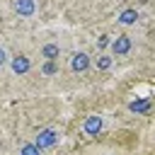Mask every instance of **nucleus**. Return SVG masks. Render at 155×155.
Listing matches in <instances>:
<instances>
[{"label": "nucleus", "mask_w": 155, "mask_h": 155, "mask_svg": "<svg viewBox=\"0 0 155 155\" xmlns=\"http://www.w3.org/2000/svg\"><path fill=\"white\" fill-rule=\"evenodd\" d=\"M138 19H140V15H138L136 7H126V10H121L119 17H116V22H119L121 27H133Z\"/></svg>", "instance_id": "nucleus-7"}, {"label": "nucleus", "mask_w": 155, "mask_h": 155, "mask_svg": "<svg viewBox=\"0 0 155 155\" xmlns=\"http://www.w3.org/2000/svg\"><path fill=\"white\" fill-rule=\"evenodd\" d=\"M12 7H15V12H17L19 17H24V19H29V17L36 15V0H12Z\"/></svg>", "instance_id": "nucleus-6"}, {"label": "nucleus", "mask_w": 155, "mask_h": 155, "mask_svg": "<svg viewBox=\"0 0 155 155\" xmlns=\"http://www.w3.org/2000/svg\"><path fill=\"white\" fill-rule=\"evenodd\" d=\"M61 140V131L56 128V126H48V128H41L39 133H36V138H34V143L41 148V150H48V148H53L56 143Z\"/></svg>", "instance_id": "nucleus-1"}, {"label": "nucleus", "mask_w": 155, "mask_h": 155, "mask_svg": "<svg viewBox=\"0 0 155 155\" xmlns=\"http://www.w3.org/2000/svg\"><path fill=\"white\" fill-rule=\"evenodd\" d=\"M131 46H133V41H131V36L128 34H121V36H116V39H111V56H126V53H131Z\"/></svg>", "instance_id": "nucleus-5"}, {"label": "nucleus", "mask_w": 155, "mask_h": 155, "mask_svg": "<svg viewBox=\"0 0 155 155\" xmlns=\"http://www.w3.org/2000/svg\"><path fill=\"white\" fill-rule=\"evenodd\" d=\"M94 46L99 48V51H104V48H109L111 46V36H107V34H102L97 41H94Z\"/></svg>", "instance_id": "nucleus-13"}, {"label": "nucleus", "mask_w": 155, "mask_h": 155, "mask_svg": "<svg viewBox=\"0 0 155 155\" xmlns=\"http://www.w3.org/2000/svg\"><path fill=\"white\" fill-rule=\"evenodd\" d=\"M7 65H10V73H12V75H19V78H22V75H27V73L31 70V61H29L24 53H17V56H12Z\"/></svg>", "instance_id": "nucleus-4"}, {"label": "nucleus", "mask_w": 155, "mask_h": 155, "mask_svg": "<svg viewBox=\"0 0 155 155\" xmlns=\"http://www.w3.org/2000/svg\"><path fill=\"white\" fill-rule=\"evenodd\" d=\"M153 109V102H150V97H140V99H133V102H128V111L131 114H136V116H140V114H148Z\"/></svg>", "instance_id": "nucleus-8"}, {"label": "nucleus", "mask_w": 155, "mask_h": 155, "mask_svg": "<svg viewBox=\"0 0 155 155\" xmlns=\"http://www.w3.org/2000/svg\"><path fill=\"white\" fill-rule=\"evenodd\" d=\"M39 73H41L44 78H53V75H58V61H44L41 68H39Z\"/></svg>", "instance_id": "nucleus-11"}, {"label": "nucleus", "mask_w": 155, "mask_h": 155, "mask_svg": "<svg viewBox=\"0 0 155 155\" xmlns=\"http://www.w3.org/2000/svg\"><path fill=\"white\" fill-rule=\"evenodd\" d=\"M41 153H44V150H41L34 140H31V143H24V145L19 148V155H41Z\"/></svg>", "instance_id": "nucleus-12"}, {"label": "nucleus", "mask_w": 155, "mask_h": 155, "mask_svg": "<svg viewBox=\"0 0 155 155\" xmlns=\"http://www.w3.org/2000/svg\"><path fill=\"white\" fill-rule=\"evenodd\" d=\"M7 63H10V56H7V48H5L2 44H0V70H2V68H5Z\"/></svg>", "instance_id": "nucleus-14"}, {"label": "nucleus", "mask_w": 155, "mask_h": 155, "mask_svg": "<svg viewBox=\"0 0 155 155\" xmlns=\"http://www.w3.org/2000/svg\"><path fill=\"white\" fill-rule=\"evenodd\" d=\"M102 128H104V116H99V114H90V116H85V121H82V133H85L87 138L99 136Z\"/></svg>", "instance_id": "nucleus-2"}, {"label": "nucleus", "mask_w": 155, "mask_h": 155, "mask_svg": "<svg viewBox=\"0 0 155 155\" xmlns=\"http://www.w3.org/2000/svg\"><path fill=\"white\" fill-rule=\"evenodd\" d=\"M61 51H63V48H61V44L48 41V44H44V46H41V51H39V53H41V58H44V61H58V58H61Z\"/></svg>", "instance_id": "nucleus-9"}, {"label": "nucleus", "mask_w": 155, "mask_h": 155, "mask_svg": "<svg viewBox=\"0 0 155 155\" xmlns=\"http://www.w3.org/2000/svg\"><path fill=\"white\" fill-rule=\"evenodd\" d=\"M94 65H97V70H102V73L111 70V65H114V58H111V53H99V56L94 58Z\"/></svg>", "instance_id": "nucleus-10"}, {"label": "nucleus", "mask_w": 155, "mask_h": 155, "mask_svg": "<svg viewBox=\"0 0 155 155\" xmlns=\"http://www.w3.org/2000/svg\"><path fill=\"white\" fill-rule=\"evenodd\" d=\"M90 65H92V58H90L85 51H75V53H70V58H68L70 73H85Z\"/></svg>", "instance_id": "nucleus-3"}]
</instances>
